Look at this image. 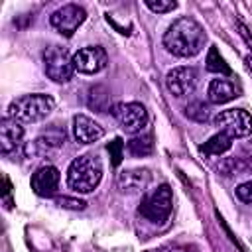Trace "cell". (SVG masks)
<instances>
[{
	"label": "cell",
	"mask_w": 252,
	"mask_h": 252,
	"mask_svg": "<svg viewBox=\"0 0 252 252\" xmlns=\"http://www.w3.org/2000/svg\"><path fill=\"white\" fill-rule=\"evenodd\" d=\"M207 35L199 22L189 16L177 18L163 33V47L177 57H195L203 51Z\"/></svg>",
	"instance_id": "1"
},
{
	"label": "cell",
	"mask_w": 252,
	"mask_h": 252,
	"mask_svg": "<svg viewBox=\"0 0 252 252\" xmlns=\"http://www.w3.org/2000/svg\"><path fill=\"white\" fill-rule=\"evenodd\" d=\"M102 177V163L94 154H83L75 158L67 169V185L77 193H91L96 189Z\"/></svg>",
	"instance_id": "2"
},
{
	"label": "cell",
	"mask_w": 252,
	"mask_h": 252,
	"mask_svg": "<svg viewBox=\"0 0 252 252\" xmlns=\"http://www.w3.org/2000/svg\"><path fill=\"white\" fill-rule=\"evenodd\" d=\"M55 106V100L49 94L33 93L18 96L8 106V116L18 122H39L51 114Z\"/></svg>",
	"instance_id": "3"
},
{
	"label": "cell",
	"mask_w": 252,
	"mask_h": 252,
	"mask_svg": "<svg viewBox=\"0 0 252 252\" xmlns=\"http://www.w3.org/2000/svg\"><path fill=\"white\" fill-rule=\"evenodd\" d=\"M171 209H173V195H171V189L169 185H159L158 189H154L152 193H148L142 203H140V209L138 213L154 222V224H163L169 215H171Z\"/></svg>",
	"instance_id": "4"
},
{
	"label": "cell",
	"mask_w": 252,
	"mask_h": 252,
	"mask_svg": "<svg viewBox=\"0 0 252 252\" xmlns=\"http://www.w3.org/2000/svg\"><path fill=\"white\" fill-rule=\"evenodd\" d=\"M43 67L45 75L55 83H69L75 75L73 57L61 45H49L43 49Z\"/></svg>",
	"instance_id": "5"
},
{
	"label": "cell",
	"mask_w": 252,
	"mask_h": 252,
	"mask_svg": "<svg viewBox=\"0 0 252 252\" xmlns=\"http://www.w3.org/2000/svg\"><path fill=\"white\" fill-rule=\"evenodd\" d=\"M213 124L219 128V132L234 138H246L252 134V116L244 108H228L220 110L215 118Z\"/></svg>",
	"instance_id": "6"
},
{
	"label": "cell",
	"mask_w": 252,
	"mask_h": 252,
	"mask_svg": "<svg viewBox=\"0 0 252 252\" xmlns=\"http://www.w3.org/2000/svg\"><path fill=\"white\" fill-rule=\"evenodd\" d=\"M112 114L126 134H138L148 124V110L140 102H120L112 106Z\"/></svg>",
	"instance_id": "7"
},
{
	"label": "cell",
	"mask_w": 252,
	"mask_h": 252,
	"mask_svg": "<svg viewBox=\"0 0 252 252\" xmlns=\"http://www.w3.org/2000/svg\"><path fill=\"white\" fill-rule=\"evenodd\" d=\"M87 18V12L85 8H81L79 4H65L61 6L59 10H55L51 16H49V24L65 37H71L79 26L85 22Z\"/></svg>",
	"instance_id": "8"
},
{
	"label": "cell",
	"mask_w": 252,
	"mask_h": 252,
	"mask_svg": "<svg viewBox=\"0 0 252 252\" xmlns=\"http://www.w3.org/2000/svg\"><path fill=\"white\" fill-rule=\"evenodd\" d=\"M106 51L98 45H87L81 47L75 55H73V65L75 71L83 73V75H94L98 71H102L106 67Z\"/></svg>",
	"instance_id": "9"
},
{
	"label": "cell",
	"mask_w": 252,
	"mask_h": 252,
	"mask_svg": "<svg viewBox=\"0 0 252 252\" xmlns=\"http://www.w3.org/2000/svg\"><path fill=\"white\" fill-rule=\"evenodd\" d=\"M199 81V73L195 67H175L165 75L167 91L173 96H187L195 91Z\"/></svg>",
	"instance_id": "10"
},
{
	"label": "cell",
	"mask_w": 252,
	"mask_h": 252,
	"mask_svg": "<svg viewBox=\"0 0 252 252\" xmlns=\"http://www.w3.org/2000/svg\"><path fill=\"white\" fill-rule=\"evenodd\" d=\"M150 181H152V173L148 169H124L116 177V185L120 193H126V195L146 191Z\"/></svg>",
	"instance_id": "11"
},
{
	"label": "cell",
	"mask_w": 252,
	"mask_h": 252,
	"mask_svg": "<svg viewBox=\"0 0 252 252\" xmlns=\"http://www.w3.org/2000/svg\"><path fill=\"white\" fill-rule=\"evenodd\" d=\"M73 136L79 144H94L104 136V128L89 118L87 114H75L73 116Z\"/></svg>",
	"instance_id": "12"
},
{
	"label": "cell",
	"mask_w": 252,
	"mask_h": 252,
	"mask_svg": "<svg viewBox=\"0 0 252 252\" xmlns=\"http://www.w3.org/2000/svg\"><path fill=\"white\" fill-rule=\"evenodd\" d=\"M59 169L53 165H43L32 175V189L39 197H51L59 185Z\"/></svg>",
	"instance_id": "13"
},
{
	"label": "cell",
	"mask_w": 252,
	"mask_h": 252,
	"mask_svg": "<svg viewBox=\"0 0 252 252\" xmlns=\"http://www.w3.org/2000/svg\"><path fill=\"white\" fill-rule=\"evenodd\" d=\"M24 138V128L18 120L6 116L0 120V150L2 154H10L14 152Z\"/></svg>",
	"instance_id": "14"
},
{
	"label": "cell",
	"mask_w": 252,
	"mask_h": 252,
	"mask_svg": "<svg viewBox=\"0 0 252 252\" xmlns=\"http://www.w3.org/2000/svg\"><path fill=\"white\" fill-rule=\"evenodd\" d=\"M234 96H238V89L232 81L228 79H213L209 83V89H207V98L211 104H224L228 100H232Z\"/></svg>",
	"instance_id": "15"
},
{
	"label": "cell",
	"mask_w": 252,
	"mask_h": 252,
	"mask_svg": "<svg viewBox=\"0 0 252 252\" xmlns=\"http://www.w3.org/2000/svg\"><path fill=\"white\" fill-rule=\"evenodd\" d=\"M230 146H232V138L226 136V134H222V132H219V134L211 136L199 150L205 156H222L224 152L230 150Z\"/></svg>",
	"instance_id": "16"
},
{
	"label": "cell",
	"mask_w": 252,
	"mask_h": 252,
	"mask_svg": "<svg viewBox=\"0 0 252 252\" xmlns=\"http://www.w3.org/2000/svg\"><path fill=\"white\" fill-rule=\"evenodd\" d=\"M252 167V159L248 158H228L219 165V171L224 175H242Z\"/></svg>",
	"instance_id": "17"
},
{
	"label": "cell",
	"mask_w": 252,
	"mask_h": 252,
	"mask_svg": "<svg viewBox=\"0 0 252 252\" xmlns=\"http://www.w3.org/2000/svg\"><path fill=\"white\" fill-rule=\"evenodd\" d=\"M108 102H110V96H108V91L100 85L93 87L89 91V106L94 108L96 112H106L108 110Z\"/></svg>",
	"instance_id": "18"
},
{
	"label": "cell",
	"mask_w": 252,
	"mask_h": 252,
	"mask_svg": "<svg viewBox=\"0 0 252 252\" xmlns=\"http://www.w3.org/2000/svg\"><path fill=\"white\" fill-rule=\"evenodd\" d=\"M207 69L213 71V73H224V75L230 73L228 65L224 63V59L220 57V53H219V49H217L215 45H213V47L209 49V53H207Z\"/></svg>",
	"instance_id": "19"
},
{
	"label": "cell",
	"mask_w": 252,
	"mask_h": 252,
	"mask_svg": "<svg viewBox=\"0 0 252 252\" xmlns=\"http://www.w3.org/2000/svg\"><path fill=\"white\" fill-rule=\"evenodd\" d=\"M128 150L134 154V156H146L154 150V142H152V136H138V138H132L128 142Z\"/></svg>",
	"instance_id": "20"
},
{
	"label": "cell",
	"mask_w": 252,
	"mask_h": 252,
	"mask_svg": "<svg viewBox=\"0 0 252 252\" xmlns=\"http://www.w3.org/2000/svg\"><path fill=\"white\" fill-rule=\"evenodd\" d=\"M185 114L191 118V120H197V122H207L209 120V108L205 102L201 100H193L185 106Z\"/></svg>",
	"instance_id": "21"
},
{
	"label": "cell",
	"mask_w": 252,
	"mask_h": 252,
	"mask_svg": "<svg viewBox=\"0 0 252 252\" xmlns=\"http://www.w3.org/2000/svg\"><path fill=\"white\" fill-rule=\"evenodd\" d=\"M146 6L156 14H167L177 8V2L173 0H146Z\"/></svg>",
	"instance_id": "22"
},
{
	"label": "cell",
	"mask_w": 252,
	"mask_h": 252,
	"mask_svg": "<svg viewBox=\"0 0 252 252\" xmlns=\"http://www.w3.org/2000/svg\"><path fill=\"white\" fill-rule=\"evenodd\" d=\"M108 152H110V158H112V165H118L122 161V154H124V142L120 138L112 140L108 144Z\"/></svg>",
	"instance_id": "23"
},
{
	"label": "cell",
	"mask_w": 252,
	"mask_h": 252,
	"mask_svg": "<svg viewBox=\"0 0 252 252\" xmlns=\"http://www.w3.org/2000/svg\"><path fill=\"white\" fill-rule=\"evenodd\" d=\"M236 197L246 203V205H252V181H246V183H240L236 187Z\"/></svg>",
	"instance_id": "24"
},
{
	"label": "cell",
	"mask_w": 252,
	"mask_h": 252,
	"mask_svg": "<svg viewBox=\"0 0 252 252\" xmlns=\"http://www.w3.org/2000/svg\"><path fill=\"white\" fill-rule=\"evenodd\" d=\"M57 205H61L63 209H73V211H81L85 209V201H79V199H69V197H61L57 199Z\"/></svg>",
	"instance_id": "25"
},
{
	"label": "cell",
	"mask_w": 252,
	"mask_h": 252,
	"mask_svg": "<svg viewBox=\"0 0 252 252\" xmlns=\"http://www.w3.org/2000/svg\"><path fill=\"white\" fill-rule=\"evenodd\" d=\"M242 150H244L246 158H248V159H252V140H250V142H246V144L242 146Z\"/></svg>",
	"instance_id": "26"
},
{
	"label": "cell",
	"mask_w": 252,
	"mask_h": 252,
	"mask_svg": "<svg viewBox=\"0 0 252 252\" xmlns=\"http://www.w3.org/2000/svg\"><path fill=\"white\" fill-rule=\"evenodd\" d=\"M246 67L252 71V55H248V57H246Z\"/></svg>",
	"instance_id": "27"
}]
</instances>
